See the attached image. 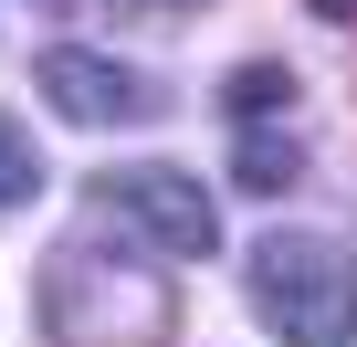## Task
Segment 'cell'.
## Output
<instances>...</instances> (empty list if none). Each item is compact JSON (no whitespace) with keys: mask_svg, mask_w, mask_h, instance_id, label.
<instances>
[{"mask_svg":"<svg viewBox=\"0 0 357 347\" xmlns=\"http://www.w3.org/2000/svg\"><path fill=\"white\" fill-rule=\"evenodd\" d=\"M43 190V158H32V126L11 116V105H0V211H11V200H32Z\"/></svg>","mask_w":357,"mask_h":347,"instance_id":"7","label":"cell"},{"mask_svg":"<svg viewBox=\"0 0 357 347\" xmlns=\"http://www.w3.org/2000/svg\"><path fill=\"white\" fill-rule=\"evenodd\" d=\"M126 11H200V0H126Z\"/></svg>","mask_w":357,"mask_h":347,"instance_id":"8","label":"cell"},{"mask_svg":"<svg viewBox=\"0 0 357 347\" xmlns=\"http://www.w3.org/2000/svg\"><path fill=\"white\" fill-rule=\"evenodd\" d=\"M231 168H242V190H284L294 168H305V147H294V137H263V126H242V158H231Z\"/></svg>","mask_w":357,"mask_h":347,"instance_id":"6","label":"cell"},{"mask_svg":"<svg viewBox=\"0 0 357 347\" xmlns=\"http://www.w3.org/2000/svg\"><path fill=\"white\" fill-rule=\"evenodd\" d=\"M221 105H231L242 126H263V116H284V105H294V74H284V64H242V74L221 84Z\"/></svg>","mask_w":357,"mask_h":347,"instance_id":"5","label":"cell"},{"mask_svg":"<svg viewBox=\"0 0 357 347\" xmlns=\"http://www.w3.org/2000/svg\"><path fill=\"white\" fill-rule=\"evenodd\" d=\"M43 105H63L74 126H126V116L158 105V84L105 64V53H43Z\"/></svg>","mask_w":357,"mask_h":347,"instance_id":"4","label":"cell"},{"mask_svg":"<svg viewBox=\"0 0 357 347\" xmlns=\"http://www.w3.org/2000/svg\"><path fill=\"white\" fill-rule=\"evenodd\" d=\"M252 305L284 347H347L357 337V263L326 232H273L252 253Z\"/></svg>","mask_w":357,"mask_h":347,"instance_id":"1","label":"cell"},{"mask_svg":"<svg viewBox=\"0 0 357 347\" xmlns=\"http://www.w3.org/2000/svg\"><path fill=\"white\" fill-rule=\"evenodd\" d=\"M43 326H53V347H158V337L178 326V305H168L158 274H116V263H95V253H53V274H43Z\"/></svg>","mask_w":357,"mask_h":347,"instance_id":"2","label":"cell"},{"mask_svg":"<svg viewBox=\"0 0 357 347\" xmlns=\"http://www.w3.org/2000/svg\"><path fill=\"white\" fill-rule=\"evenodd\" d=\"M105 200H116V211H126L158 253H178V263H200V253L221 242V211L200 200V179H190V168H158V158H147V168H116V179H105Z\"/></svg>","mask_w":357,"mask_h":347,"instance_id":"3","label":"cell"}]
</instances>
